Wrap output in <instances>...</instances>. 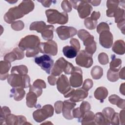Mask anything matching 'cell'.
<instances>
[{
	"instance_id": "6da1fadb",
	"label": "cell",
	"mask_w": 125,
	"mask_h": 125,
	"mask_svg": "<svg viewBox=\"0 0 125 125\" xmlns=\"http://www.w3.org/2000/svg\"><path fill=\"white\" fill-rule=\"evenodd\" d=\"M75 66L63 58L59 59L55 63L51 70V74L54 76H58L63 71L66 74H70L74 69Z\"/></svg>"
},
{
	"instance_id": "7a4b0ae2",
	"label": "cell",
	"mask_w": 125,
	"mask_h": 125,
	"mask_svg": "<svg viewBox=\"0 0 125 125\" xmlns=\"http://www.w3.org/2000/svg\"><path fill=\"white\" fill-rule=\"evenodd\" d=\"M8 83L13 87L27 88L29 87L30 78L28 75L11 73L7 78Z\"/></svg>"
},
{
	"instance_id": "3957f363",
	"label": "cell",
	"mask_w": 125,
	"mask_h": 125,
	"mask_svg": "<svg viewBox=\"0 0 125 125\" xmlns=\"http://www.w3.org/2000/svg\"><path fill=\"white\" fill-rule=\"evenodd\" d=\"M45 14L49 23L63 24L68 21V15L66 12L60 13L57 10L48 9L45 11Z\"/></svg>"
},
{
	"instance_id": "277c9868",
	"label": "cell",
	"mask_w": 125,
	"mask_h": 125,
	"mask_svg": "<svg viewBox=\"0 0 125 125\" xmlns=\"http://www.w3.org/2000/svg\"><path fill=\"white\" fill-rule=\"evenodd\" d=\"M40 44L39 38L35 35H28L22 38L19 43V48L22 50H29L38 48Z\"/></svg>"
},
{
	"instance_id": "5b68a950",
	"label": "cell",
	"mask_w": 125,
	"mask_h": 125,
	"mask_svg": "<svg viewBox=\"0 0 125 125\" xmlns=\"http://www.w3.org/2000/svg\"><path fill=\"white\" fill-rule=\"evenodd\" d=\"M69 2L72 4L73 7L78 10L79 15L82 19L85 18L88 16L92 10V6L87 0H70Z\"/></svg>"
},
{
	"instance_id": "8992f818",
	"label": "cell",
	"mask_w": 125,
	"mask_h": 125,
	"mask_svg": "<svg viewBox=\"0 0 125 125\" xmlns=\"http://www.w3.org/2000/svg\"><path fill=\"white\" fill-rule=\"evenodd\" d=\"M54 108L51 105H44L41 109H38L33 112L34 119L37 122H41L53 115Z\"/></svg>"
},
{
	"instance_id": "52a82bcc",
	"label": "cell",
	"mask_w": 125,
	"mask_h": 125,
	"mask_svg": "<svg viewBox=\"0 0 125 125\" xmlns=\"http://www.w3.org/2000/svg\"><path fill=\"white\" fill-rule=\"evenodd\" d=\"M35 62L47 74H50L52 68L53 66L54 61L50 56L44 54L41 56L36 57Z\"/></svg>"
},
{
	"instance_id": "ba28073f",
	"label": "cell",
	"mask_w": 125,
	"mask_h": 125,
	"mask_svg": "<svg viewBox=\"0 0 125 125\" xmlns=\"http://www.w3.org/2000/svg\"><path fill=\"white\" fill-rule=\"evenodd\" d=\"M76 63L79 66L89 68L93 64L92 55L85 50H81L79 51L76 57Z\"/></svg>"
},
{
	"instance_id": "9c48e42d",
	"label": "cell",
	"mask_w": 125,
	"mask_h": 125,
	"mask_svg": "<svg viewBox=\"0 0 125 125\" xmlns=\"http://www.w3.org/2000/svg\"><path fill=\"white\" fill-rule=\"evenodd\" d=\"M39 49L40 52L52 56L56 55L58 51L56 42L52 40L48 41L46 42L41 43Z\"/></svg>"
},
{
	"instance_id": "30bf717a",
	"label": "cell",
	"mask_w": 125,
	"mask_h": 125,
	"mask_svg": "<svg viewBox=\"0 0 125 125\" xmlns=\"http://www.w3.org/2000/svg\"><path fill=\"white\" fill-rule=\"evenodd\" d=\"M56 31L62 40H65L75 36L77 31L73 27L61 26L56 29Z\"/></svg>"
},
{
	"instance_id": "8fae6325",
	"label": "cell",
	"mask_w": 125,
	"mask_h": 125,
	"mask_svg": "<svg viewBox=\"0 0 125 125\" xmlns=\"http://www.w3.org/2000/svg\"><path fill=\"white\" fill-rule=\"evenodd\" d=\"M24 15L21 9L18 6L10 8L5 14L4 19L6 22L11 23L14 20L21 18Z\"/></svg>"
},
{
	"instance_id": "7c38bea8",
	"label": "cell",
	"mask_w": 125,
	"mask_h": 125,
	"mask_svg": "<svg viewBox=\"0 0 125 125\" xmlns=\"http://www.w3.org/2000/svg\"><path fill=\"white\" fill-rule=\"evenodd\" d=\"M69 83L70 85L73 87L81 86L83 83V72L80 67H74L73 71L71 73Z\"/></svg>"
},
{
	"instance_id": "4fadbf2b",
	"label": "cell",
	"mask_w": 125,
	"mask_h": 125,
	"mask_svg": "<svg viewBox=\"0 0 125 125\" xmlns=\"http://www.w3.org/2000/svg\"><path fill=\"white\" fill-rule=\"evenodd\" d=\"M57 87L58 91L63 94L64 96L67 94L71 89L68 79L64 75H62L57 80Z\"/></svg>"
},
{
	"instance_id": "5bb4252c",
	"label": "cell",
	"mask_w": 125,
	"mask_h": 125,
	"mask_svg": "<svg viewBox=\"0 0 125 125\" xmlns=\"http://www.w3.org/2000/svg\"><path fill=\"white\" fill-rule=\"evenodd\" d=\"M113 39L112 34L109 30L104 31L100 34L99 42L104 48H110L113 44Z\"/></svg>"
},
{
	"instance_id": "9a60e30c",
	"label": "cell",
	"mask_w": 125,
	"mask_h": 125,
	"mask_svg": "<svg viewBox=\"0 0 125 125\" xmlns=\"http://www.w3.org/2000/svg\"><path fill=\"white\" fill-rule=\"evenodd\" d=\"M24 56V51L17 47L14 48L12 52L6 54L4 57V60L11 62L16 60H21L23 58Z\"/></svg>"
},
{
	"instance_id": "2e32d148",
	"label": "cell",
	"mask_w": 125,
	"mask_h": 125,
	"mask_svg": "<svg viewBox=\"0 0 125 125\" xmlns=\"http://www.w3.org/2000/svg\"><path fill=\"white\" fill-rule=\"evenodd\" d=\"M76 106L75 102H72L70 100H65L63 102L62 112L63 116L65 119L71 120L73 118L71 114V110Z\"/></svg>"
},
{
	"instance_id": "e0dca14e",
	"label": "cell",
	"mask_w": 125,
	"mask_h": 125,
	"mask_svg": "<svg viewBox=\"0 0 125 125\" xmlns=\"http://www.w3.org/2000/svg\"><path fill=\"white\" fill-rule=\"evenodd\" d=\"M87 96L88 92L81 88L76 90L74 89L69 97H70V100L72 102H79L83 100Z\"/></svg>"
},
{
	"instance_id": "ac0fdd59",
	"label": "cell",
	"mask_w": 125,
	"mask_h": 125,
	"mask_svg": "<svg viewBox=\"0 0 125 125\" xmlns=\"http://www.w3.org/2000/svg\"><path fill=\"white\" fill-rule=\"evenodd\" d=\"M94 39V37L91 35L83 41L85 46V51L92 55L96 50V43Z\"/></svg>"
},
{
	"instance_id": "d6986e66",
	"label": "cell",
	"mask_w": 125,
	"mask_h": 125,
	"mask_svg": "<svg viewBox=\"0 0 125 125\" xmlns=\"http://www.w3.org/2000/svg\"><path fill=\"white\" fill-rule=\"evenodd\" d=\"M11 67L10 62L4 61H0V79L3 80L6 79L8 77V71Z\"/></svg>"
},
{
	"instance_id": "ffe728a7",
	"label": "cell",
	"mask_w": 125,
	"mask_h": 125,
	"mask_svg": "<svg viewBox=\"0 0 125 125\" xmlns=\"http://www.w3.org/2000/svg\"><path fill=\"white\" fill-rule=\"evenodd\" d=\"M120 1L107 0L106 5L108 9L106 10V15L109 17H114V14L119 4Z\"/></svg>"
},
{
	"instance_id": "44dd1931",
	"label": "cell",
	"mask_w": 125,
	"mask_h": 125,
	"mask_svg": "<svg viewBox=\"0 0 125 125\" xmlns=\"http://www.w3.org/2000/svg\"><path fill=\"white\" fill-rule=\"evenodd\" d=\"M18 6L24 15L27 14L32 11L34 8V4L32 1H22Z\"/></svg>"
},
{
	"instance_id": "7402d4cb",
	"label": "cell",
	"mask_w": 125,
	"mask_h": 125,
	"mask_svg": "<svg viewBox=\"0 0 125 125\" xmlns=\"http://www.w3.org/2000/svg\"><path fill=\"white\" fill-rule=\"evenodd\" d=\"M95 115L93 112L88 111L86 112L83 116L79 119V121H82V124H95Z\"/></svg>"
},
{
	"instance_id": "603a6c76",
	"label": "cell",
	"mask_w": 125,
	"mask_h": 125,
	"mask_svg": "<svg viewBox=\"0 0 125 125\" xmlns=\"http://www.w3.org/2000/svg\"><path fill=\"white\" fill-rule=\"evenodd\" d=\"M10 92L11 96L15 100L17 101L22 100L25 94V91L21 87H14L11 89Z\"/></svg>"
},
{
	"instance_id": "cb8c5ba5",
	"label": "cell",
	"mask_w": 125,
	"mask_h": 125,
	"mask_svg": "<svg viewBox=\"0 0 125 125\" xmlns=\"http://www.w3.org/2000/svg\"><path fill=\"white\" fill-rule=\"evenodd\" d=\"M37 95L32 91H29L26 95V105L29 107H33L36 106L37 101Z\"/></svg>"
},
{
	"instance_id": "d4e9b609",
	"label": "cell",
	"mask_w": 125,
	"mask_h": 125,
	"mask_svg": "<svg viewBox=\"0 0 125 125\" xmlns=\"http://www.w3.org/2000/svg\"><path fill=\"white\" fill-rule=\"evenodd\" d=\"M62 52L66 58L72 59L77 56L78 52L73 46L67 45L62 48Z\"/></svg>"
},
{
	"instance_id": "484cf974",
	"label": "cell",
	"mask_w": 125,
	"mask_h": 125,
	"mask_svg": "<svg viewBox=\"0 0 125 125\" xmlns=\"http://www.w3.org/2000/svg\"><path fill=\"white\" fill-rule=\"evenodd\" d=\"M108 95L107 89L104 87H99L97 88L94 92V96L97 100H100L101 102L106 98Z\"/></svg>"
},
{
	"instance_id": "4316f807",
	"label": "cell",
	"mask_w": 125,
	"mask_h": 125,
	"mask_svg": "<svg viewBox=\"0 0 125 125\" xmlns=\"http://www.w3.org/2000/svg\"><path fill=\"white\" fill-rule=\"evenodd\" d=\"M112 50L119 55H123L125 53V42L122 40H118L115 42L112 47Z\"/></svg>"
},
{
	"instance_id": "83f0119b",
	"label": "cell",
	"mask_w": 125,
	"mask_h": 125,
	"mask_svg": "<svg viewBox=\"0 0 125 125\" xmlns=\"http://www.w3.org/2000/svg\"><path fill=\"white\" fill-rule=\"evenodd\" d=\"M54 28L52 25H47L45 29L41 33L42 37L46 41H51L53 37V31Z\"/></svg>"
},
{
	"instance_id": "f1b7e54d",
	"label": "cell",
	"mask_w": 125,
	"mask_h": 125,
	"mask_svg": "<svg viewBox=\"0 0 125 125\" xmlns=\"http://www.w3.org/2000/svg\"><path fill=\"white\" fill-rule=\"evenodd\" d=\"M46 26L47 25L44 21H34L30 24L29 29L30 30H36L38 33H42Z\"/></svg>"
},
{
	"instance_id": "f546056e",
	"label": "cell",
	"mask_w": 125,
	"mask_h": 125,
	"mask_svg": "<svg viewBox=\"0 0 125 125\" xmlns=\"http://www.w3.org/2000/svg\"><path fill=\"white\" fill-rule=\"evenodd\" d=\"M109 101L113 104H116L119 108L125 109V100L121 99L118 96L116 95H111L108 98Z\"/></svg>"
},
{
	"instance_id": "4dcf8cb0",
	"label": "cell",
	"mask_w": 125,
	"mask_h": 125,
	"mask_svg": "<svg viewBox=\"0 0 125 125\" xmlns=\"http://www.w3.org/2000/svg\"><path fill=\"white\" fill-rule=\"evenodd\" d=\"M112 56L113 57V58L112 59V61L110 63L109 69L112 71L117 72L121 68L122 61L119 59L115 58V56L114 55Z\"/></svg>"
},
{
	"instance_id": "1f68e13d",
	"label": "cell",
	"mask_w": 125,
	"mask_h": 125,
	"mask_svg": "<svg viewBox=\"0 0 125 125\" xmlns=\"http://www.w3.org/2000/svg\"><path fill=\"white\" fill-rule=\"evenodd\" d=\"M91 74L94 79H99L103 76V69L99 66H95L91 69Z\"/></svg>"
},
{
	"instance_id": "d6a6232c",
	"label": "cell",
	"mask_w": 125,
	"mask_h": 125,
	"mask_svg": "<svg viewBox=\"0 0 125 125\" xmlns=\"http://www.w3.org/2000/svg\"><path fill=\"white\" fill-rule=\"evenodd\" d=\"M95 123L98 125H109L110 123L105 118L103 113H97L95 115Z\"/></svg>"
},
{
	"instance_id": "836d02e7",
	"label": "cell",
	"mask_w": 125,
	"mask_h": 125,
	"mask_svg": "<svg viewBox=\"0 0 125 125\" xmlns=\"http://www.w3.org/2000/svg\"><path fill=\"white\" fill-rule=\"evenodd\" d=\"M11 73H17L21 75H26L28 73V68L25 65H21L15 66L12 68Z\"/></svg>"
},
{
	"instance_id": "e575fe53",
	"label": "cell",
	"mask_w": 125,
	"mask_h": 125,
	"mask_svg": "<svg viewBox=\"0 0 125 125\" xmlns=\"http://www.w3.org/2000/svg\"><path fill=\"white\" fill-rule=\"evenodd\" d=\"M114 17H115V21L119 23L122 21H125V10L120 7H118L114 13Z\"/></svg>"
},
{
	"instance_id": "d590c367",
	"label": "cell",
	"mask_w": 125,
	"mask_h": 125,
	"mask_svg": "<svg viewBox=\"0 0 125 125\" xmlns=\"http://www.w3.org/2000/svg\"><path fill=\"white\" fill-rule=\"evenodd\" d=\"M115 113L114 110L111 107H106L103 110V114L105 118L110 123L111 119Z\"/></svg>"
},
{
	"instance_id": "8d00e7d4",
	"label": "cell",
	"mask_w": 125,
	"mask_h": 125,
	"mask_svg": "<svg viewBox=\"0 0 125 125\" xmlns=\"http://www.w3.org/2000/svg\"><path fill=\"white\" fill-rule=\"evenodd\" d=\"M5 122L7 125H18V116L10 113L7 116Z\"/></svg>"
},
{
	"instance_id": "74e56055",
	"label": "cell",
	"mask_w": 125,
	"mask_h": 125,
	"mask_svg": "<svg viewBox=\"0 0 125 125\" xmlns=\"http://www.w3.org/2000/svg\"><path fill=\"white\" fill-rule=\"evenodd\" d=\"M11 113V111L9 107L7 106H3L1 107L0 113V125L2 124V122L5 121L7 116Z\"/></svg>"
},
{
	"instance_id": "f35d334b",
	"label": "cell",
	"mask_w": 125,
	"mask_h": 125,
	"mask_svg": "<svg viewBox=\"0 0 125 125\" xmlns=\"http://www.w3.org/2000/svg\"><path fill=\"white\" fill-rule=\"evenodd\" d=\"M97 23V21L91 20L90 17L86 18L84 20V25L88 29H94L96 28Z\"/></svg>"
},
{
	"instance_id": "ab89813d",
	"label": "cell",
	"mask_w": 125,
	"mask_h": 125,
	"mask_svg": "<svg viewBox=\"0 0 125 125\" xmlns=\"http://www.w3.org/2000/svg\"><path fill=\"white\" fill-rule=\"evenodd\" d=\"M107 79L111 82H115L119 79V74L118 72H114L109 69L107 73Z\"/></svg>"
},
{
	"instance_id": "60d3db41",
	"label": "cell",
	"mask_w": 125,
	"mask_h": 125,
	"mask_svg": "<svg viewBox=\"0 0 125 125\" xmlns=\"http://www.w3.org/2000/svg\"><path fill=\"white\" fill-rule=\"evenodd\" d=\"M90 107V104L87 102L83 101L82 102V103L81 104L80 107H79L80 110L82 115V117L86 112L89 111Z\"/></svg>"
},
{
	"instance_id": "b9f144b4",
	"label": "cell",
	"mask_w": 125,
	"mask_h": 125,
	"mask_svg": "<svg viewBox=\"0 0 125 125\" xmlns=\"http://www.w3.org/2000/svg\"><path fill=\"white\" fill-rule=\"evenodd\" d=\"M98 60L99 62L102 64H106L108 63V57L105 53H101L98 56Z\"/></svg>"
},
{
	"instance_id": "7bdbcfd3",
	"label": "cell",
	"mask_w": 125,
	"mask_h": 125,
	"mask_svg": "<svg viewBox=\"0 0 125 125\" xmlns=\"http://www.w3.org/2000/svg\"><path fill=\"white\" fill-rule=\"evenodd\" d=\"M11 27L15 30H21L24 28V23L21 21H18L12 22Z\"/></svg>"
},
{
	"instance_id": "ee69618b",
	"label": "cell",
	"mask_w": 125,
	"mask_h": 125,
	"mask_svg": "<svg viewBox=\"0 0 125 125\" xmlns=\"http://www.w3.org/2000/svg\"><path fill=\"white\" fill-rule=\"evenodd\" d=\"M61 6L62 9L64 11V12H69L72 10V6L68 0H63L62 1L61 4Z\"/></svg>"
},
{
	"instance_id": "f6af8a7d",
	"label": "cell",
	"mask_w": 125,
	"mask_h": 125,
	"mask_svg": "<svg viewBox=\"0 0 125 125\" xmlns=\"http://www.w3.org/2000/svg\"><path fill=\"white\" fill-rule=\"evenodd\" d=\"M90 35L91 34H90L89 33H88L84 29H80L78 31V36L83 41Z\"/></svg>"
},
{
	"instance_id": "bcb514c9",
	"label": "cell",
	"mask_w": 125,
	"mask_h": 125,
	"mask_svg": "<svg viewBox=\"0 0 125 125\" xmlns=\"http://www.w3.org/2000/svg\"><path fill=\"white\" fill-rule=\"evenodd\" d=\"M105 30H109V27L108 25L105 22H101L97 27V32L100 34L102 32Z\"/></svg>"
},
{
	"instance_id": "7dc6e473",
	"label": "cell",
	"mask_w": 125,
	"mask_h": 125,
	"mask_svg": "<svg viewBox=\"0 0 125 125\" xmlns=\"http://www.w3.org/2000/svg\"><path fill=\"white\" fill-rule=\"evenodd\" d=\"M93 86V81L91 79H86L83 83L82 88L88 91Z\"/></svg>"
},
{
	"instance_id": "c3c4849f",
	"label": "cell",
	"mask_w": 125,
	"mask_h": 125,
	"mask_svg": "<svg viewBox=\"0 0 125 125\" xmlns=\"http://www.w3.org/2000/svg\"><path fill=\"white\" fill-rule=\"evenodd\" d=\"M33 85L40 89L46 88V84L44 81L40 79H38L34 81Z\"/></svg>"
},
{
	"instance_id": "681fc988",
	"label": "cell",
	"mask_w": 125,
	"mask_h": 125,
	"mask_svg": "<svg viewBox=\"0 0 125 125\" xmlns=\"http://www.w3.org/2000/svg\"><path fill=\"white\" fill-rule=\"evenodd\" d=\"M55 112L57 114H60L62 111L63 102L60 101L56 102L54 104Z\"/></svg>"
},
{
	"instance_id": "f907efd6",
	"label": "cell",
	"mask_w": 125,
	"mask_h": 125,
	"mask_svg": "<svg viewBox=\"0 0 125 125\" xmlns=\"http://www.w3.org/2000/svg\"><path fill=\"white\" fill-rule=\"evenodd\" d=\"M70 43L71 44V46H73L74 48L76 49L78 52L80 51V44L79 43V41L75 39V38H72L70 41Z\"/></svg>"
},
{
	"instance_id": "816d5d0a",
	"label": "cell",
	"mask_w": 125,
	"mask_h": 125,
	"mask_svg": "<svg viewBox=\"0 0 125 125\" xmlns=\"http://www.w3.org/2000/svg\"><path fill=\"white\" fill-rule=\"evenodd\" d=\"M39 52V47L34 49L27 50L26 52V56L27 57H32L37 55Z\"/></svg>"
},
{
	"instance_id": "f5cc1de1",
	"label": "cell",
	"mask_w": 125,
	"mask_h": 125,
	"mask_svg": "<svg viewBox=\"0 0 125 125\" xmlns=\"http://www.w3.org/2000/svg\"><path fill=\"white\" fill-rule=\"evenodd\" d=\"M30 88H29V91H32L34 92L38 96V97H39L41 95L42 93V89L39 88L38 87L34 86L33 85H30Z\"/></svg>"
},
{
	"instance_id": "db71d44e",
	"label": "cell",
	"mask_w": 125,
	"mask_h": 125,
	"mask_svg": "<svg viewBox=\"0 0 125 125\" xmlns=\"http://www.w3.org/2000/svg\"><path fill=\"white\" fill-rule=\"evenodd\" d=\"M72 114H73V117L74 118H79V119H80L82 117V115L81 113L79 107H77L73 109L72 111Z\"/></svg>"
},
{
	"instance_id": "11a10c76",
	"label": "cell",
	"mask_w": 125,
	"mask_h": 125,
	"mask_svg": "<svg viewBox=\"0 0 125 125\" xmlns=\"http://www.w3.org/2000/svg\"><path fill=\"white\" fill-rule=\"evenodd\" d=\"M111 123L113 125H119V118H118V114L117 113H114L113 115L111 120Z\"/></svg>"
},
{
	"instance_id": "9f6ffc18",
	"label": "cell",
	"mask_w": 125,
	"mask_h": 125,
	"mask_svg": "<svg viewBox=\"0 0 125 125\" xmlns=\"http://www.w3.org/2000/svg\"><path fill=\"white\" fill-rule=\"evenodd\" d=\"M57 79L55 78V76L51 75L48 77V82L51 85H54L57 82Z\"/></svg>"
},
{
	"instance_id": "6f0895ef",
	"label": "cell",
	"mask_w": 125,
	"mask_h": 125,
	"mask_svg": "<svg viewBox=\"0 0 125 125\" xmlns=\"http://www.w3.org/2000/svg\"><path fill=\"white\" fill-rule=\"evenodd\" d=\"M100 13L99 12L94 11L92 13L90 18L93 21H97V20L100 18Z\"/></svg>"
},
{
	"instance_id": "680465c9",
	"label": "cell",
	"mask_w": 125,
	"mask_h": 125,
	"mask_svg": "<svg viewBox=\"0 0 125 125\" xmlns=\"http://www.w3.org/2000/svg\"><path fill=\"white\" fill-rule=\"evenodd\" d=\"M38 1L42 3V5L45 7H49L50 5L51 4L52 1L50 0H38Z\"/></svg>"
},
{
	"instance_id": "91938a15",
	"label": "cell",
	"mask_w": 125,
	"mask_h": 125,
	"mask_svg": "<svg viewBox=\"0 0 125 125\" xmlns=\"http://www.w3.org/2000/svg\"><path fill=\"white\" fill-rule=\"evenodd\" d=\"M87 1L88 3H91L94 6H97L100 4L101 1V0H93V1L87 0Z\"/></svg>"
},
{
	"instance_id": "94428289",
	"label": "cell",
	"mask_w": 125,
	"mask_h": 125,
	"mask_svg": "<svg viewBox=\"0 0 125 125\" xmlns=\"http://www.w3.org/2000/svg\"><path fill=\"white\" fill-rule=\"evenodd\" d=\"M125 73H124V68H123L122 69V70H121L119 74V76L121 79H125V75H124Z\"/></svg>"
}]
</instances>
